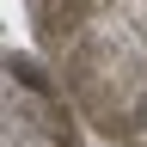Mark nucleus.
<instances>
[{
	"label": "nucleus",
	"instance_id": "1",
	"mask_svg": "<svg viewBox=\"0 0 147 147\" xmlns=\"http://www.w3.org/2000/svg\"><path fill=\"white\" fill-rule=\"evenodd\" d=\"M37 49L104 135L147 141V0H25Z\"/></svg>",
	"mask_w": 147,
	"mask_h": 147
},
{
	"label": "nucleus",
	"instance_id": "2",
	"mask_svg": "<svg viewBox=\"0 0 147 147\" xmlns=\"http://www.w3.org/2000/svg\"><path fill=\"white\" fill-rule=\"evenodd\" d=\"M0 147H80L61 80L18 49H0Z\"/></svg>",
	"mask_w": 147,
	"mask_h": 147
}]
</instances>
